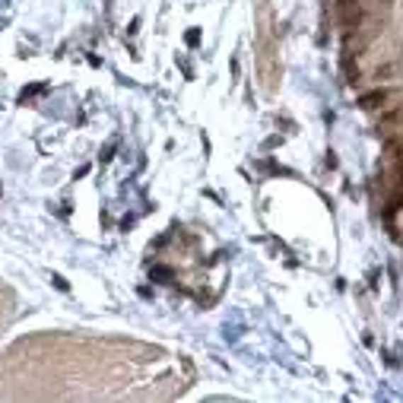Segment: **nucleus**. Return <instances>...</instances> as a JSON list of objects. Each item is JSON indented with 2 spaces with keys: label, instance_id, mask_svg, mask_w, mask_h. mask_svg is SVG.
Segmentation results:
<instances>
[{
  "label": "nucleus",
  "instance_id": "1",
  "mask_svg": "<svg viewBox=\"0 0 403 403\" xmlns=\"http://www.w3.org/2000/svg\"><path fill=\"white\" fill-rule=\"evenodd\" d=\"M257 74H261L263 89L267 92L276 89V80H280V45H276L270 0H261V6H257Z\"/></svg>",
  "mask_w": 403,
  "mask_h": 403
},
{
  "label": "nucleus",
  "instance_id": "2",
  "mask_svg": "<svg viewBox=\"0 0 403 403\" xmlns=\"http://www.w3.org/2000/svg\"><path fill=\"white\" fill-rule=\"evenodd\" d=\"M362 16H365V4L362 0H336V19L343 29H359Z\"/></svg>",
  "mask_w": 403,
  "mask_h": 403
},
{
  "label": "nucleus",
  "instance_id": "3",
  "mask_svg": "<svg viewBox=\"0 0 403 403\" xmlns=\"http://www.w3.org/2000/svg\"><path fill=\"white\" fill-rule=\"evenodd\" d=\"M13 318H16V295L0 280V336H4V330L13 324Z\"/></svg>",
  "mask_w": 403,
  "mask_h": 403
},
{
  "label": "nucleus",
  "instance_id": "4",
  "mask_svg": "<svg viewBox=\"0 0 403 403\" xmlns=\"http://www.w3.org/2000/svg\"><path fill=\"white\" fill-rule=\"evenodd\" d=\"M394 98V92L391 89H375V92H365V96L359 98V108H365V111H375V108H385L387 102Z\"/></svg>",
  "mask_w": 403,
  "mask_h": 403
},
{
  "label": "nucleus",
  "instance_id": "5",
  "mask_svg": "<svg viewBox=\"0 0 403 403\" xmlns=\"http://www.w3.org/2000/svg\"><path fill=\"white\" fill-rule=\"evenodd\" d=\"M387 156H391V159H397V162L403 165V134L394 137V140L387 143Z\"/></svg>",
  "mask_w": 403,
  "mask_h": 403
}]
</instances>
